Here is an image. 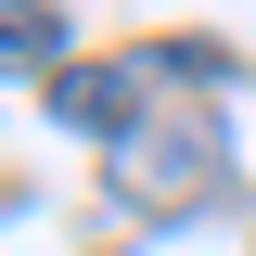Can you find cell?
<instances>
[{
    "mask_svg": "<svg viewBox=\"0 0 256 256\" xmlns=\"http://www.w3.org/2000/svg\"><path fill=\"white\" fill-rule=\"evenodd\" d=\"M218 180H230V116L218 102H166V116H141L116 141V205H141V218H180Z\"/></svg>",
    "mask_w": 256,
    "mask_h": 256,
    "instance_id": "6da1fadb",
    "label": "cell"
},
{
    "mask_svg": "<svg viewBox=\"0 0 256 256\" xmlns=\"http://www.w3.org/2000/svg\"><path fill=\"white\" fill-rule=\"evenodd\" d=\"M141 77H154V64H64V77H52V116L116 154L128 128H141Z\"/></svg>",
    "mask_w": 256,
    "mask_h": 256,
    "instance_id": "7a4b0ae2",
    "label": "cell"
},
{
    "mask_svg": "<svg viewBox=\"0 0 256 256\" xmlns=\"http://www.w3.org/2000/svg\"><path fill=\"white\" fill-rule=\"evenodd\" d=\"M13 64H26L38 90L77 64V52H64V13H52V0H0V77H13Z\"/></svg>",
    "mask_w": 256,
    "mask_h": 256,
    "instance_id": "3957f363",
    "label": "cell"
}]
</instances>
